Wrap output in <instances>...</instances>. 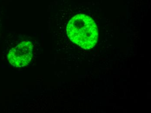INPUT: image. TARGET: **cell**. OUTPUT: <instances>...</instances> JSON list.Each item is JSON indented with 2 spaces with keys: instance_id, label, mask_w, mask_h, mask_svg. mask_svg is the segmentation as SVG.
Returning <instances> with one entry per match:
<instances>
[{
  "instance_id": "1",
  "label": "cell",
  "mask_w": 151,
  "mask_h": 113,
  "mask_svg": "<svg viewBox=\"0 0 151 113\" xmlns=\"http://www.w3.org/2000/svg\"><path fill=\"white\" fill-rule=\"evenodd\" d=\"M67 32L71 41L84 49L93 48L98 40L96 24L86 14H77L72 18L67 25Z\"/></svg>"
},
{
  "instance_id": "2",
  "label": "cell",
  "mask_w": 151,
  "mask_h": 113,
  "mask_svg": "<svg viewBox=\"0 0 151 113\" xmlns=\"http://www.w3.org/2000/svg\"><path fill=\"white\" fill-rule=\"evenodd\" d=\"M33 45L29 41L18 44L9 51L8 58L9 63L17 68H22L30 63L33 57Z\"/></svg>"
}]
</instances>
